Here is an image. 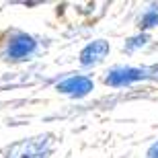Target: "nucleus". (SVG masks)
Segmentation results:
<instances>
[{
  "mask_svg": "<svg viewBox=\"0 0 158 158\" xmlns=\"http://www.w3.org/2000/svg\"><path fill=\"white\" fill-rule=\"evenodd\" d=\"M53 148V138L49 134L45 135H35V138H27V140L15 142L4 158H49Z\"/></svg>",
  "mask_w": 158,
  "mask_h": 158,
  "instance_id": "f257e3e1",
  "label": "nucleus"
},
{
  "mask_svg": "<svg viewBox=\"0 0 158 158\" xmlns=\"http://www.w3.org/2000/svg\"><path fill=\"white\" fill-rule=\"evenodd\" d=\"M148 78V70L146 68H134V66H117L113 70L107 72L105 76V84L109 86H127L134 84L138 80Z\"/></svg>",
  "mask_w": 158,
  "mask_h": 158,
  "instance_id": "7ed1b4c3",
  "label": "nucleus"
},
{
  "mask_svg": "<svg viewBox=\"0 0 158 158\" xmlns=\"http://www.w3.org/2000/svg\"><path fill=\"white\" fill-rule=\"evenodd\" d=\"M146 43H148V35L142 33V35H135V37H131V39H127L123 47H125L127 52H134V49H138V47H144Z\"/></svg>",
  "mask_w": 158,
  "mask_h": 158,
  "instance_id": "0eeeda50",
  "label": "nucleus"
},
{
  "mask_svg": "<svg viewBox=\"0 0 158 158\" xmlns=\"http://www.w3.org/2000/svg\"><path fill=\"white\" fill-rule=\"evenodd\" d=\"M35 49H37V41L31 35H27V33H15L8 39V43H6L4 56L10 62H23L29 56H33Z\"/></svg>",
  "mask_w": 158,
  "mask_h": 158,
  "instance_id": "f03ea898",
  "label": "nucleus"
},
{
  "mask_svg": "<svg viewBox=\"0 0 158 158\" xmlns=\"http://www.w3.org/2000/svg\"><path fill=\"white\" fill-rule=\"evenodd\" d=\"M109 41L105 39H94L90 41L88 45L82 47L80 52V64L82 66H94L99 64V62H103V60L107 58V53H109Z\"/></svg>",
  "mask_w": 158,
  "mask_h": 158,
  "instance_id": "39448f33",
  "label": "nucleus"
},
{
  "mask_svg": "<svg viewBox=\"0 0 158 158\" xmlns=\"http://www.w3.org/2000/svg\"><path fill=\"white\" fill-rule=\"evenodd\" d=\"M62 94H68V97H86L90 90L94 88V82L93 78L88 76H82V74H76V76H68L66 80L58 82V86H56Z\"/></svg>",
  "mask_w": 158,
  "mask_h": 158,
  "instance_id": "20e7f679",
  "label": "nucleus"
},
{
  "mask_svg": "<svg viewBox=\"0 0 158 158\" xmlns=\"http://www.w3.org/2000/svg\"><path fill=\"white\" fill-rule=\"evenodd\" d=\"M158 25V8L152 6L150 10H146L140 19V27L142 29H150V27H156Z\"/></svg>",
  "mask_w": 158,
  "mask_h": 158,
  "instance_id": "423d86ee",
  "label": "nucleus"
},
{
  "mask_svg": "<svg viewBox=\"0 0 158 158\" xmlns=\"http://www.w3.org/2000/svg\"><path fill=\"white\" fill-rule=\"evenodd\" d=\"M146 158H158V142H154L152 146L148 148V152H146Z\"/></svg>",
  "mask_w": 158,
  "mask_h": 158,
  "instance_id": "6e6552de",
  "label": "nucleus"
}]
</instances>
